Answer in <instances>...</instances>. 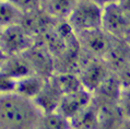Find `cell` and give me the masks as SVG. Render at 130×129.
Returning a JSON list of instances; mask_svg holds the SVG:
<instances>
[{
    "label": "cell",
    "instance_id": "cell-1",
    "mask_svg": "<svg viewBox=\"0 0 130 129\" xmlns=\"http://www.w3.org/2000/svg\"><path fill=\"white\" fill-rule=\"evenodd\" d=\"M43 114L33 100L15 92L0 93V129H35Z\"/></svg>",
    "mask_w": 130,
    "mask_h": 129
},
{
    "label": "cell",
    "instance_id": "cell-2",
    "mask_svg": "<svg viewBox=\"0 0 130 129\" xmlns=\"http://www.w3.org/2000/svg\"><path fill=\"white\" fill-rule=\"evenodd\" d=\"M104 6L92 0H79L66 20L75 35L102 30Z\"/></svg>",
    "mask_w": 130,
    "mask_h": 129
},
{
    "label": "cell",
    "instance_id": "cell-3",
    "mask_svg": "<svg viewBox=\"0 0 130 129\" xmlns=\"http://www.w3.org/2000/svg\"><path fill=\"white\" fill-rule=\"evenodd\" d=\"M102 30L116 39L130 36V13L125 11L119 3H105L103 8Z\"/></svg>",
    "mask_w": 130,
    "mask_h": 129
},
{
    "label": "cell",
    "instance_id": "cell-4",
    "mask_svg": "<svg viewBox=\"0 0 130 129\" xmlns=\"http://www.w3.org/2000/svg\"><path fill=\"white\" fill-rule=\"evenodd\" d=\"M32 46V34L22 23L13 24L3 28L0 39V48L7 56L24 54Z\"/></svg>",
    "mask_w": 130,
    "mask_h": 129
},
{
    "label": "cell",
    "instance_id": "cell-5",
    "mask_svg": "<svg viewBox=\"0 0 130 129\" xmlns=\"http://www.w3.org/2000/svg\"><path fill=\"white\" fill-rule=\"evenodd\" d=\"M93 93L84 88L72 91L62 95L57 112L68 118L70 121L81 114L92 104Z\"/></svg>",
    "mask_w": 130,
    "mask_h": 129
},
{
    "label": "cell",
    "instance_id": "cell-6",
    "mask_svg": "<svg viewBox=\"0 0 130 129\" xmlns=\"http://www.w3.org/2000/svg\"><path fill=\"white\" fill-rule=\"evenodd\" d=\"M82 87L90 92H94L101 89L107 80V67L105 62L100 58L89 59L81 67L80 72L78 73Z\"/></svg>",
    "mask_w": 130,
    "mask_h": 129
},
{
    "label": "cell",
    "instance_id": "cell-7",
    "mask_svg": "<svg viewBox=\"0 0 130 129\" xmlns=\"http://www.w3.org/2000/svg\"><path fill=\"white\" fill-rule=\"evenodd\" d=\"M78 39L83 47L95 58H105L111 48L113 37L106 34L103 30H96L78 35Z\"/></svg>",
    "mask_w": 130,
    "mask_h": 129
},
{
    "label": "cell",
    "instance_id": "cell-8",
    "mask_svg": "<svg viewBox=\"0 0 130 129\" xmlns=\"http://www.w3.org/2000/svg\"><path fill=\"white\" fill-rule=\"evenodd\" d=\"M62 95V92L56 85L52 77H49L46 79L44 87L33 101L36 103V105L39 107V109L43 113L48 114L57 112Z\"/></svg>",
    "mask_w": 130,
    "mask_h": 129
},
{
    "label": "cell",
    "instance_id": "cell-9",
    "mask_svg": "<svg viewBox=\"0 0 130 129\" xmlns=\"http://www.w3.org/2000/svg\"><path fill=\"white\" fill-rule=\"evenodd\" d=\"M1 71L8 74L9 77L13 78L15 81L31 74H36L24 54L8 56Z\"/></svg>",
    "mask_w": 130,
    "mask_h": 129
},
{
    "label": "cell",
    "instance_id": "cell-10",
    "mask_svg": "<svg viewBox=\"0 0 130 129\" xmlns=\"http://www.w3.org/2000/svg\"><path fill=\"white\" fill-rule=\"evenodd\" d=\"M46 79L38 74H31L17 81L14 92L24 98L34 100L44 87Z\"/></svg>",
    "mask_w": 130,
    "mask_h": 129
},
{
    "label": "cell",
    "instance_id": "cell-11",
    "mask_svg": "<svg viewBox=\"0 0 130 129\" xmlns=\"http://www.w3.org/2000/svg\"><path fill=\"white\" fill-rule=\"evenodd\" d=\"M23 11L10 0L0 1V27L6 28L13 24L22 23Z\"/></svg>",
    "mask_w": 130,
    "mask_h": 129
},
{
    "label": "cell",
    "instance_id": "cell-12",
    "mask_svg": "<svg viewBox=\"0 0 130 129\" xmlns=\"http://www.w3.org/2000/svg\"><path fill=\"white\" fill-rule=\"evenodd\" d=\"M93 104V103H92ZM91 104L81 114L71 120V126L74 129H97L99 126V114Z\"/></svg>",
    "mask_w": 130,
    "mask_h": 129
},
{
    "label": "cell",
    "instance_id": "cell-13",
    "mask_svg": "<svg viewBox=\"0 0 130 129\" xmlns=\"http://www.w3.org/2000/svg\"><path fill=\"white\" fill-rule=\"evenodd\" d=\"M71 121L58 112L43 114L35 129H71Z\"/></svg>",
    "mask_w": 130,
    "mask_h": 129
},
{
    "label": "cell",
    "instance_id": "cell-14",
    "mask_svg": "<svg viewBox=\"0 0 130 129\" xmlns=\"http://www.w3.org/2000/svg\"><path fill=\"white\" fill-rule=\"evenodd\" d=\"M79 0H48L49 13L55 18L67 20Z\"/></svg>",
    "mask_w": 130,
    "mask_h": 129
},
{
    "label": "cell",
    "instance_id": "cell-15",
    "mask_svg": "<svg viewBox=\"0 0 130 129\" xmlns=\"http://www.w3.org/2000/svg\"><path fill=\"white\" fill-rule=\"evenodd\" d=\"M118 106L124 119H130V85H121L118 94Z\"/></svg>",
    "mask_w": 130,
    "mask_h": 129
},
{
    "label": "cell",
    "instance_id": "cell-16",
    "mask_svg": "<svg viewBox=\"0 0 130 129\" xmlns=\"http://www.w3.org/2000/svg\"><path fill=\"white\" fill-rule=\"evenodd\" d=\"M10 1L13 2L21 10H22V8L31 9V8H33L36 3V0H10Z\"/></svg>",
    "mask_w": 130,
    "mask_h": 129
},
{
    "label": "cell",
    "instance_id": "cell-17",
    "mask_svg": "<svg viewBox=\"0 0 130 129\" xmlns=\"http://www.w3.org/2000/svg\"><path fill=\"white\" fill-rule=\"evenodd\" d=\"M119 6L121 7L125 11H127L128 13H130V0H119Z\"/></svg>",
    "mask_w": 130,
    "mask_h": 129
},
{
    "label": "cell",
    "instance_id": "cell-18",
    "mask_svg": "<svg viewBox=\"0 0 130 129\" xmlns=\"http://www.w3.org/2000/svg\"><path fill=\"white\" fill-rule=\"evenodd\" d=\"M7 56L5 53L2 52V49L0 48V70L2 69V67H3V64H5V61H6V59H7Z\"/></svg>",
    "mask_w": 130,
    "mask_h": 129
},
{
    "label": "cell",
    "instance_id": "cell-19",
    "mask_svg": "<svg viewBox=\"0 0 130 129\" xmlns=\"http://www.w3.org/2000/svg\"><path fill=\"white\" fill-rule=\"evenodd\" d=\"M118 129H130V119H124Z\"/></svg>",
    "mask_w": 130,
    "mask_h": 129
},
{
    "label": "cell",
    "instance_id": "cell-20",
    "mask_svg": "<svg viewBox=\"0 0 130 129\" xmlns=\"http://www.w3.org/2000/svg\"><path fill=\"white\" fill-rule=\"evenodd\" d=\"M119 2V0H105V3H116Z\"/></svg>",
    "mask_w": 130,
    "mask_h": 129
},
{
    "label": "cell",
    "instance_id": "cell-21",
    "mask_svg": "<svg viewBox=\"0 0 130 129\" xmlns=\"http://www.w3.org/2000/svg\"><path fill=\"white\" fill-rule=\"evenodd\" d=\"M92 1H95L97 3H101V5H105V0H92Z\"/></svg>",
    "mask_w": 130,
    "mask_h": 129
},
{
    "label": "cell",
    "instance_id": "cell-22",
    "mask_svg": "<svg viewBox=\"0 0 130 129\" xmlns=\"http://www.w3.org/2000/svg\"><path fill=\"white\" fill-rule=\"evenodd\" d=\"M2 32H3V28L0 27V39H1V35H2Z\"/></svg>",
    "mask_w": 130,
    "mask_h": 129
},
{
    "label": "cell",
    "instance_id": "cell-23",
    "mask_svg": "<svg viewBox=\"0 0 130 129\" xmlns=\"http://www.w3.org/2000/svg\"><path fill=\"white\" fill-rule=\"evenodd\" d=\"M71 129H74V128H71Z\"/></svg>",
    "mask_w": 130,
    "mask_h": 129
},
{
    "label": "cell",
    "instance_id": "cell-24",
    "mask_svg": "<svg viewBox=\"0 0 130 129\" xmlns=\"http://www.w3.org/2000/svg\"><path fill=\"white\" fill-rule=\"evenodd\" d=\"M0 1H1V0H0Z\"/></svg>",
    "mask_w": 130,
    "mask_h": 129
}]
</instances>
